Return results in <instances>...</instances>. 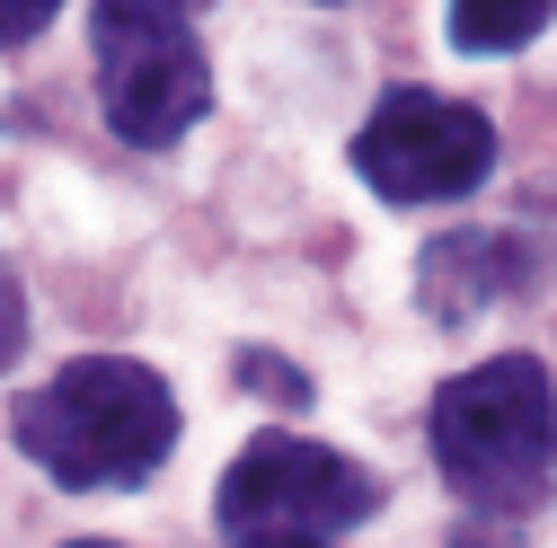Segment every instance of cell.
Returning <instances> with one entry per match:
<instances>
[{"mask_svg":"<svg viewBox=\"0 0 557 548\" xmlns=\"http://www.w3.org/2000/svg\"><path fill=\"white\" fill-rule=\"evenodd\" d=\"M355 169L381 203H451L496 169V124L434 89H389L355 142Z\"/></svg>","mask_w":557,"mask_h":548,"instance_id":"cell-5","label":"cell"},{"mask_svg":"<svg viewBox=\"0 0 557 548\" xmlns=\"http://www.w3.org/2000/svg\"><path fill=\"white\" fill-rule=\"evenodd\" d=\"M222 531L239 548H284V539H336L381 513V477L363 460H345L310 434H257L231 469H222V496H213Z\"/></svg>","mask_w":557,"mask_h":548,"instance_id":"cell-3","label":"cell"},{"mask_svg":"<svg viewBox=\"0 0 557 548\" xmlns=\"http://www.w3.org/2000/svg\"><path fill=\"white\" fill-rule=\"evenodd\" d=\"M89 45H98V98H107V124L124 142H177V133L213 107V72H203V45H195V18L169 10V0H107L89 18Z\"/></svg>","mask_w":557,"mask_h":548,"instance_id":"cell-4","label":"cell"},{"mask_svg":"<svg viewBox=\"0 0 557 548\" xmlns=\"http://www.w3.org/2000/svg\"><path fill=\"white\" fill-rule=\"evenodd\" d=\"M53 27V0H18V10H0V45H27Z\"/></svg>","mask_w":557,"mask_h":548,"instance_id":"cell-9","label":"cell"},{"mask_svg":"<svg viewBox=\"0 0 557 548\" xmlns=\"http://www.w3.org/2000/svg\"><path fill=\"white\" fill-rule=\"evenodd\" d=\"M522 284V248L496 231H451L425 248V310L434 319H478L496 292Z\"/></svg>","mask_w":557,"mask_h":548,"instance_id":"cell-6","label":"cell"},{"mask_svg":"<svg viewBox=\"0 0 557 548\" xmlns=\"http://www.w3.org/2000/svg\"><path fill=\"white\" fill-rule=\"evenodd\" d=\"M540 27H548L540 0H513V10H451V18H443V36H451L460 53H513V45H531Z\"/></svg>","mask_w":557,"mask_h":548,"instance_id":"cell-7","label":"cell"},{"mask_svg":"<svg viewBox=\"0 0 557 548\" xmlns=\"http://www.w3.org/2000/svg\"><path fill=\"white\" fill-rule=\"evenodd\" d=\"M425 443H434L443 487L469 513H496V522L540 513L557 487V389L531 354H496L434 389Z\"/></svg>","mask_w":557,"mask_h":548,"instance_id":"cell-1","label":"cell"},{"mask_svg":"<svg viewBox=\"0 0 557 548\" xmlns=\"http://www.w3.org/2000/svg\"><path fill=\"white\" fill-rule=\"evenodd\" d=\"M27 346V292H18V274L0 265V363H10Z\"/></svg>","mask_w":557,"mask_h":548,"instance_id":"cell-8","label":"cell"},{"mask_svg":"<svg viewBox=\"0 0 557 548\" xmlns=\"http://www.w3.org/2000/svg\"><path fill=\"white\" fill-rule=\"evenodd\" d=\"M284 548H310V539H284Z\"/></svg>","mask_w":557,"mask_h":548,"instance_id":"cell-12","label":"cell"},{"mask_svg":"<svg viewBox=\"0 0 557 548\" xmlns=\"http://www.w3.org/2000/svg\"><path fill=\"white\" fill-rule=\"evenodd\" d=\"M72 548H115V539H72Z\"/></svg>","mask_w":557,"mask_h":548,"instance_id":"cell-11","label":"cell"},{"mask_svg":"<svg viewBox=\"0 0 557 548\" xmlns=\"http://www.w3.org/2000/svg\"><path fill=\"white\" fill-rule=\"evenodd\" d=\"M18 451L62 487H143L177 451V398L151 363L81 354L18 398Z\"/></svg>","mask_w":557,"mask_h":548,"instance_id":"cell-2","label":"cell"},{"mask_svg":"<svg viewBox=\"0 0 557 548\" xmlns=\"http://www.w3.org/2000/svg\"><path fill=\"white\" fill-rule=\"evenodd\" d=\"M451 548H513V539H496V531H460Z\"/></svg>","mask_w":557,"mask_h":548,"instance_id":"cell-10","label":"cell"}]
</instances>
